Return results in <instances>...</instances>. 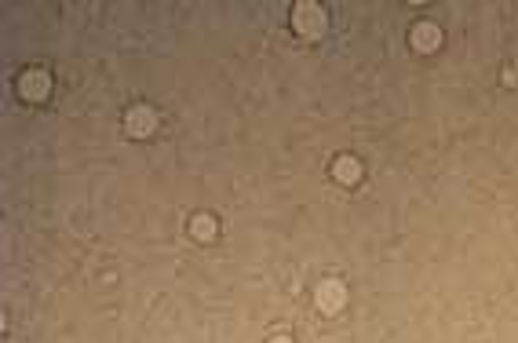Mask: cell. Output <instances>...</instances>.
I'll use <instances>...</instances> for the list:
<instances>
[{
	"mask_svg": "<svg viewBox=\"0 0 518 343\" xmlns=\"http://www.w3.org/2000/svg\"><path fill=\"white\" fill-rule=\"evenodd\" d=\"M438 40H442V33H438V26H430V23H420V26H416V33H413V44H416L420 52L438 48Z\"/></svg>",
	"mask_w": 518,
	"mask_h": 343,
	"instance_id": "obj_4",
	"label": "cell"
},
{
	"mask_svg": "<svg viewBox=\"0 0 518 343\" xmlns=\"http://www.w3.org/2000/svg\"><path fill=\"white\" fill-rule=\"evenodd\" d=\"M292 23L303 37H318V33H325V11H321L318 4H299L296 15H292Z\"/></svg>",
	"mask_w": 518,
	"mask_h": 343,
	"instance_id": "obj_1",
	"label": "cell"
},
{
	"mask_svg": "<svg viewBox=\"0 0 518 343\" xmlns=\"http://www.w3.org/2000/svg\"><path fill=\"white\" fill-rule=\"evenodd\" d=\"M48 88H52V80H48V73H40V70L23 77V95H30V99H40Z\"/></svg>",
	"mask_w": 518,
	"mask_h": 343,
	"instance_id": "obj_3",
	"label": "cell"
},
{
	"mask_svg": "<svg viewBox=\"0 0 518 343\" xmlns=\"http://www.w3.org/2000/svg\"><path fill=\"white\" fill-rule=\"evenodd\" d=\"M358 176H361V164H358L354 157H339V161H336V179H339V183H354Z\"/></svg>",
	"mask_w": 518,
	"mask_h": 343,
	"instance_id": "obj_6",
	"label": "cell"
},
{
	"mask_svg": "<svg viewBox=\"0 0 518 343\" xmlns=\"http://www.w3.org/2000/svg\"><path fill=\"white\" fill-rule=\"evenodd\" d=\"M343 303H347V292H343L339 282H321L318 285V307L325 311V314H336Z\"/></svg>",
	"mask_w": 518,
	"mask_h": 343,
	"instance_id": "obj_2",
	"label": "cell"
},
{
	"mask_svg": "<svg viewBox=\"0 0 518 343\" xmlns=\"http://www.w3.org/2000/svg\"><path fill=\"white\" fill-rule=\"evenodd\" d=\"M128 132H135V136L154 132V114H150V110H132V114H128Z\"/></svg>",
	"mask_w": 518,
	"mask_h": 343,
	"instance_id": "obj_5",
	"label": "cell"
},
{
	"mask_svg": "<svg viewBox=\"0 0 518 343\" xmlns=\"http://www.w3.org/2000/svg\"><path fill=\"white\" fill-rule=\"evenodd\" d=\"M190 230H193V238H212V234H215V219L212 216H193Z\"/></svg>",
	"mask_w": 518,
	"mask_h": 343,
	"instance_id": "obj_7",
	"label": "cell"
},
{
	"mask_svg": "<svg viewBox=\"0 0 518 343\" xmlns=\"http://www.w3.org/2000/svg\"><path fill=\"white\" fill-rule=\"evenodd\" d=\"M274 343H292V339H274Z\"/></svg>",
	"mask_w": 518,
	"mask_h": 343,
	"instance_id": "obj_8",
	"label": "cell"
}]
</instances>
